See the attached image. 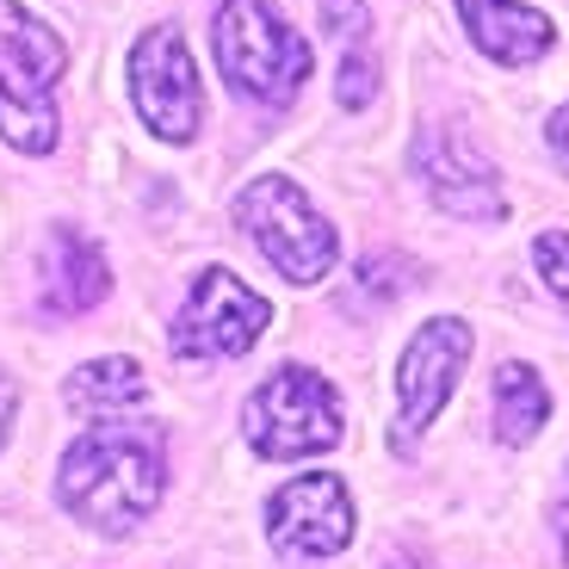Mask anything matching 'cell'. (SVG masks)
Returning a JSON list of instances; mask_svg holds the SVG:
<instances>
[{
	"instance_id": "cell-1",
	"label": "cell",
	"mask_w": 569,
	"mask_h": 569,
	"mask_svg": "<svg viewBox=\"0 0 569 569\" xmlns=\"http://www.w3.org/2000/svg\"><path fill=\"white\" fill-rule=\"evenodd\" d=\"M161 489H168V446H161V427L149 421L87 427L57 465L62 508L106 539H130L156 513Z\"/></svg>"
},
{
	"instance_id": "cell-2",
	"label": "cell",
	"mask_w": 569,
	"mask_h": 569,
	"mask_svg": "<svg viewBox=\"0 0 569 569\" xmlns=\"http://www.w3.org/2000/svg\"><path fill=\"white\" fill-rule=\"evenodd\" d=\"M69 62V43L26 13L19 0H0V137L50 156L57 149V74Z\"/></svg>"
},
{
	"instance_id": "cell-3",
	"label": "cell",
	"mask_w": 569,
	"mask_h": 569,
	"mask_svg": "<svg viewBox=\"0 0 569 569\" xmlns=\"http://www.w3.org/2000/svg\"><path fill=\"white\" fill-rule=\"evenodd\" d=\"M211 50L223 81L254 106H291L310 81V43L272 13V0H223Z\"/></svg>"
},
{
	"instance_id": "cell-4",
	"label": "cell",
	"mask_w": 569,
	"mask_h": 569,
	"mask_svg": "<svg viewBox=\"0 0 569 569\" xmlns=\"http://www.w3.org/2000/svg\"><path fill=\"white\" fill-rule=\"evenodd\" d=\"M236 223L248 229L260 242V254L284 272L291 284H316L328 279L335 254H341V236L303 199L298 186L284 180V173H260L254 186H242V199H236Z\"/></svg>"
},
{
	"instance_id": "cell-5",
	"label": "cell",
	"mask_w": 569,
	"mask_h": 569,
	"mask_svg": "<svg viewBox=\"0 0 569 569\" xmlns=\"http://www.w3.org/2000/svg\"><path fill=\"white\" fill-rule=\"evenodd\" d=\"M248 421V446L260 458H310V452H328V446H341V397L328 378L303 366H279L267 385L248 397L242 409Z\"/></svg>"
},
{
	"instance_id": "cell-6",
	"label": "cell",
	"mask_w": 569,
	"mask_h": 569,
	"mask_svg": "<svg viewBox=\"0 0 569 569\" xmlns=\"http://www.w3.org/2000/svg\"><path fill=\"white\" fill-rule=\"evenodd\" d=\"M465 359H470V328L458 316H433V322L415 328V341L397 359V433H390L397 452H415L421 433L440 421V409L458 390Z\"/></svg>"
},
{
	"instance_id": "cell-7",
	"label": "cell",
	"mask_w": 569,
	"mask_h": 569,
	"mask_svg": "<svg viewBox=\"0 0 569 569\" xmlns=\"http://www.w3.org/2000/svg\"><path fill=\"white\" fill-rule=\"evenodd\" d=\"M267 322H272V310L260 291H248L229 267H204L186 310L173 316L168 341L180 359H242V353H254Z\"/></svg>"
},
{
	"instance_id": "cell-8",
	"label": "cell",
	"mask_w": 569,
	"mask_h": 569,
	"mask_svg": "<svg viewBox=\"0 0 569 569\" xmlns=\"http://www.w3.org/2000/svg\"><path fill=\"white\" fill-rule=\"evenodd\" d=\"M130 93H137L142 124L161 142L199 137V118H204L199 69H192V50H186V38L173 26H156L137 38V50H130Z\"/></svg>"
},
{
	"instance_id": "cell-9",
	"label": "cell",
	"mask_w": 569,
	"mask_h": 569,
	"mask_svg": "<svg viewBox=\"0 0 569 569\" xmlns=\"http://www.w3.org/2000/svg\"><path fill=\"white\" fill-rule=\"evenodd\" d=\"M267 532L291 557H335L353 545V496H347V483L335 470L291 477L267 501Z\"/></svg>"
},
{
	"instance_id": "cell-10",
	"label": "cell",
	"mask_w": 569,
	"mask_h": 569,
	"mask_svg": "<svg viewBox=\"0 0 569 569\" xmlns=\"http://www.w3.org/2000/svg\"><path fill=\"white\" fill-rule=\"evenodd\" d=\"M415 180L427 186V199L446 217H465V223H501L508 217L496 168L452 130H421L415 137Z\"/></svg>"
},
{
	"instance_id": "cell-11",
	"label": "cell",
	"mask_w": 569,
	"mask_h": 569,
	"mask_svg": "<svg viewBox=\"0 0 569 569\" xmlns=\"http://www.w3.org/2000/svg\"><path fill=\"white\" fill-rule=\"evenodd\" d=\"M106 254L93 236L81 229H57L50 242H43V260H38V303L43 316H87L93 303L106 298Z\"/></svg>"
},
{
	"instance_id": "cell-12",
	"label": "cell",
	"mask_w": 569,
	"mask_h": 569,
	"mask_svg": "<svg viewBox=\"0 0 569 569\" xmlns=\"http://www.w3.org/2000/svg\"><path fill=\"white\" fill-rule=\"evenodd\" d=\"M458 19H465L470 43L501 69H527L557 43L551 19L532 7H513V0H458Z\"/></svg>"
},
{
	"instance_id": "cell-13",
	"label": "cell",
	"mask_w": 569,
	"mask_h": 569,
	"mask_svg": "<svg viewBox=\"0 0 569 569\" xmlns=\"http://www.w3.org/2000/svg\"><path fill=\"white\" fill-rule=\"evenodd\" d=\"M545 421H551V390H545V378L532 366H520V359H508V366L496 371V433H501V446H532Z\"/></svg>"
},
{
	"instance_id": "cell-14",
	"label": "cell",
	"mask_w": 569,
	"mask_h": 569,
	"mask_svg": "<svg viewBox=\"0 0 569 569\" xmlns=\"http://www.w3.org/2000/svg\"><path fill=\"white\" fill-rule=\"evenodd\" d=\"M62 402H69L74 415L137 409V402H149V378H142L137 359H93V366H81L69 385H62Z\"/></svg>"
},
{
	"instance_id": "cell-15",
	"label": "cell",
	"mask_w": 569,
	"mask_h": 569,
	"mask_svg": "<svg viewBox=\"0 0 569 569\" xmlns=\"http://www.w3.org/2000/svg\"><path fill=\"white\" fill-rule=\"evenodd\" d=\"M371 93H378V62H371V38L341 43V81H335V100H341L347 112H359V106H371Z\"/></svg>"
},
{
	"instance_id": "cell-16",
	"label": "cell",
	"mask_w": 569,
	"mask_h": 569,
	"mask_svg": "<svg viewBox=\"0 0 569 569\" xmlns=\"http://www.w3.org/2000/svg\"><path fill=\"white\" fill-rule=\"evenodd\" d=\"M532 267H539L545 291L569 310V229H545L539 242H532Z\"/></svg>"
},
{
	"instance_id": "cell-17",
	"label": "cell",
	"mask_w": 569,
	"mask_h": 569,
	"mask_svg": "<svg viewBox=\"0 0 569 569\" xmlns=\"http://www.w3.org/2000/svg\"><path fill=\"white\" fill-rule=\"evenodd\" d=\"M322 26L335 43H359L371 38V13H366V0H322Z\"/></svg>"
},
{
	"instance_id": "cell-18",
	"label": "cell",
	"mask_w": 569,
	"mask_h": 569,
	"mask_svg": "<svg viewBox=\"0 0 569 569\" xmlns=\"http://www.w3.org/2000/svg\"><path fill=\"white\" fill-rule=\"evenodd\" d=\"M545 142H551L557 168L569 173V106H557V112H551V124H545Z\"/></svg>"
},
{
	"instance_id": "cell-19",
	"label": "cell",
	"mask_w": 569,
	"mask_h": 569,
	"mask_svg": "<svg viewBox=\"0 0 569 569\" xmlns=\"http://www.w3.org/2000/svg\"><path fill=\"white\" fill-rule=\"evenodd\" d=\"M13 409H19V390H13V378L0 371V446H7V427H13Z\"/></svg>"
},
{
	"instance_id": "cell-20",
	"label": "cell",
	"mask_w": 569,
	"mask_h": 569,
	"mask_svg": "<svg viewBox=\"0 0 569 569\" xmlns=\"http://www.w3.org/2000/svg\"><path fill=\"white\" fill-rule=\"evenodd\" d=\"M557 545H563V563H569V489H563V501H557Z\"/></svg>"
},
{
	"instance_id": "cell-21",
	"label": "cell",
	"mask_w": 569,
	"mask_h": 569,
	"mask_svg": "<svg viewBox=\"0 0 569 569\" xmlns=\"http://www.w3.org/2000/svg\"><path fill=\"white\" fill-rule=\"evenodd\" d=\"M385 569H415V563H402V557H397V563H385Z\"/></svg>"
}]
</instances>
